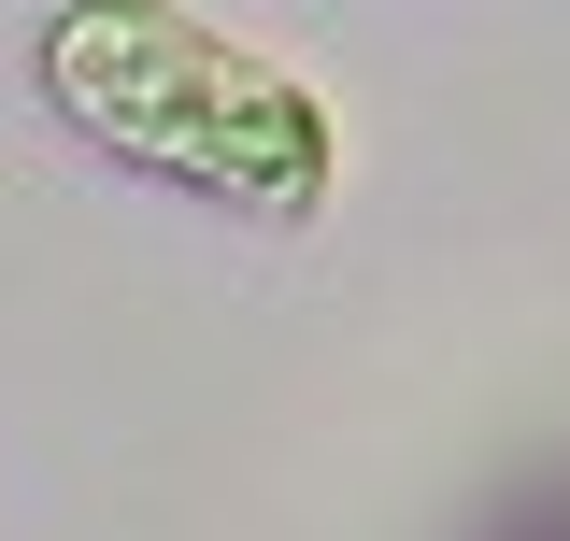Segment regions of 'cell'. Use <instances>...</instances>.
<instances>
[{
	"label": "cell",
	"instance_id": "obj_1",
	"mask_svg": "<svg viewBox=\"0 0 570 541\" xmlns=\"http://www.w3.org/2000/svg\"><path fill=\"white\" fill-rule=\"evenodd\" d=\"M29 86L86 157H115L142 186H186L214 214H257V228H299L343 186L328 100L186 0H58L29 29Z\"/></svg>",
	"mask_w": 570,
	"mask_h": 541
}]
</instances>
